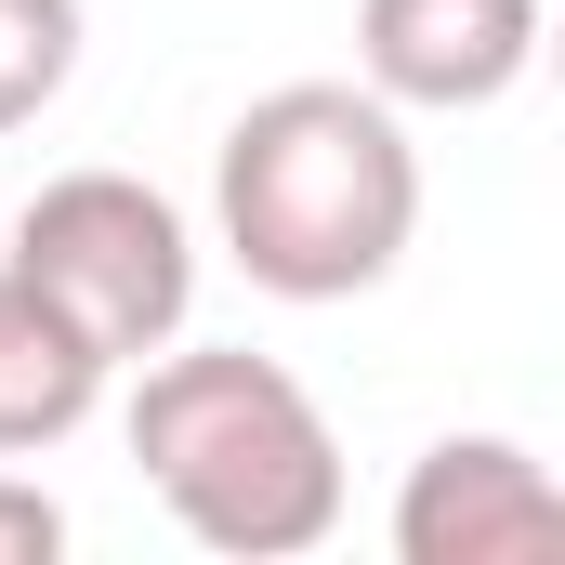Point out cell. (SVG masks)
<instances>
[{
    "instance_id": "obj_1",
    "label": "cell",
    "mask_w": 565,
    "mask_h": 565,
    "mask_svg": "<svg viewBox=\"0 0 565 565\" xmlns=\"http://www.w3.org/2000/svg\"><path fill=\"white\" fill-rule=\"evenodd\" d=\"M211 224L277 302H355L422 237V145L369 79H277L224 119Z\"/></svg>"
},
{
    "instance_id": "obj_2",
    "label": "cell",
    "mask_w": 565,
    "mask_h": 565,
    "mask_svg": "<svg viewBox=\"0 0 565 565\" xmlns=\"http://www.w3.org/2000/svg\"><path fill=\"white\" fill-rule=\"evenodd\" d=\"M119 434H132L145 487L171 500V526L224 565H289L342 526V434L250 342H198V355L158 342V369L132 382Z\"/></svg>"
},
{
    "instance_id": "obj_3",
    "label": "cell",
    "mask_w": 565,
    "mask_h": 565,
    "mask_svg": "<svg viewBox=\"0 0 565 565\" xmlns=\"http://www.w3.org/2000/svg\"><path fill=\"white\" fill-rule=\"evenodd\" d=\"M13 277L53 289L119 369L184 342L198 316V224L145 184V171H53L26 211H13Z\"/></svg>"
},
{
    "instance_id": "obj_4",
    "label": "cell",
    "mask_w": 565,
    "mask_h": 565,
    "mask_svg": "<svg viewBox=\"0 0 565 565\" xmlns=\"http://www.w3.org/2000/svg\"><path fill=\"white\" fill-rule=\"evenodd\" d=\"M565 487L513 434H434L395 487V565H553Z\"/></svg>"
},
{
    "instance_id": "obj_5",
    "label": "cell",
    "mask_w": 565,
    "mask_h": 565,
    "mask_svg": "<svg viewBox=\"0 0 565 565\" xmlns=\"http://www.w3.org/2000/svg\"><path fill=\"white\" fill-rule=\"evenodd\" d=\"M540 66V0H355V79L395 119H473Z\"/></svg>"
},
{
    "instance_id": "obj_6",
    "label": "cell",
    "mask_w": 565,
    "mask_h": 565,
    "mask_svg": "<svg viewBox=\"0 0 565 565\" xmlns=\"http://www.w3.org/2000/svg\"><path fill=\"white\" fill-rule=\"evenodd\" d=\"M106 382H119V355H106L53 289H26L13 264H0V460L66 447V434L106 408Z\"/></svg>"
},
{
    "instance_id": "obj_7",
    "label": "cell",
    "mask_w": 565,
    "mask_h": 565,
    "mask_svg": "<svg viewBox=\"0 0 565 565\" xmlns=\"http://www.w3.org/2000/svg\"><path fill=\"white\" fill-rule=\"evenodd\" d=\"M79 79V0H0V132L53 119Z\"/></svg>"
},
{
    "instance_id": "obj_8",
    "label": "cell",
    "mask_w": 565,
    "mask_h": 565,
    "mask_svg": "<svg viewBox=\"0 0 565 565\" xmlns=\"http://www.w3.org/2000/svg\"><path fill=\"white\" fill-rule=\"evenodd\" d=\"M53 553H66V500L26 487V473H0V565H53Z\"/></svg>"
}]
</instances>
